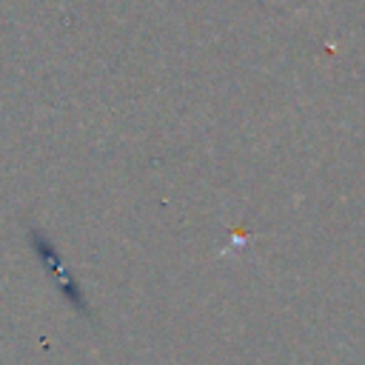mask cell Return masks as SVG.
Wrapping results in <instances>:
<instances>
[{"label":"cell","instance_id":"cell-1","mask_svg":"<svg viewBox=\"0 0 365 365\" xmlns=\"http://www.w3.org/2000/svg\"><path fill=\"white\" fill-rule=\"evenodd\" d=\"M26 242H29V248H31V254L37 257V262H40V268L46 271V277H48V282L54 285V291L80 314V317H86V319H91V305H88V297H86V291H83V285L77 282V277H74V271L68 268V262L63 259V254H60V248L54 245V240L40 228V225H29L26 228Z\"/></svg>","mask_w":365,"mask_h":365}]
</instances>
